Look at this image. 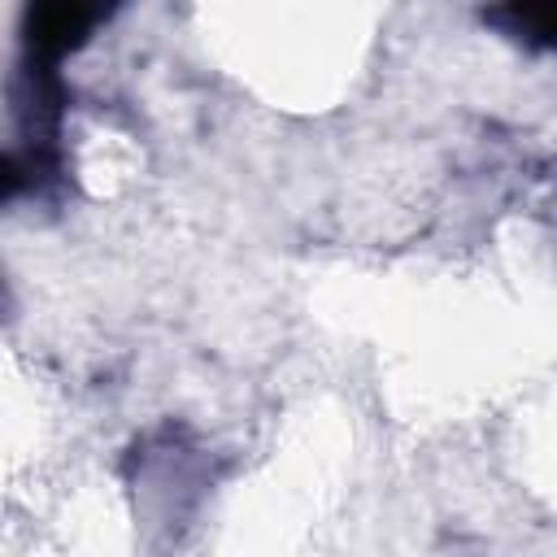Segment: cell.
Segmentation results:
<instances>
[{
  "label": "cell",
  "mask_w": 557,
  "mask_h": 557,
  "mask_svg": "<svg viewBox=\"0 0 557 557\" xmlns=\"http://www.w3.org/2000/svg\"><path fill=\"white\" fill-rule=\"evenodd\" d=\"M487 22L535 52H557V0H492Z\"/></svg>",
  "instance_id": "7a4b0ae2"
},
{
  "label": "cell",
  "mask_w": 557,
  "mask_h": 557,
  "mask_svg": "<svg viewBox=\"0 0 557 557\" xmlns=\"http://www.w3.org/2000/svg\"><path fill=\"white\" fill-rule=\"evenodd\" d=\"M122 0H26L22 39H26V74L57 78V65L78 52L100 22L113 17Z\"/></svg>",
  "instance_id": "6da1fadb"
}]
</instances>
